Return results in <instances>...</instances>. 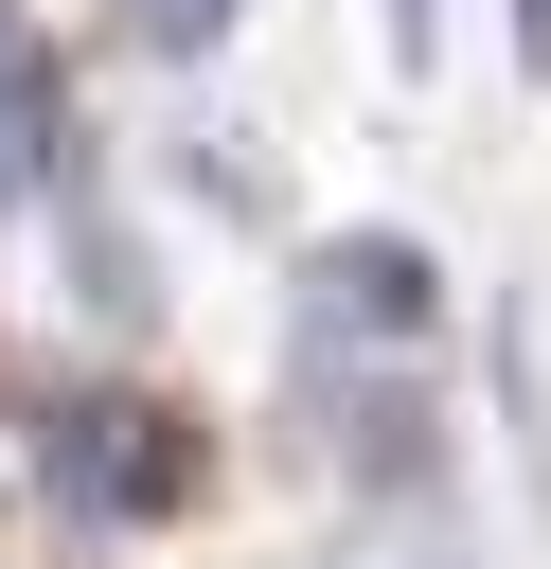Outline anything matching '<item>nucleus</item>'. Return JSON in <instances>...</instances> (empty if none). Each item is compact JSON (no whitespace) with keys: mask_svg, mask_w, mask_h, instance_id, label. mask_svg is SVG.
<instances>
[{"mask_svg":"<svg viewBox=\"0 0 551 569\" xmlns=\"http://www.w3.org/2000/svg\"><path fill=\"white\" fill-rule=\"evenodd\" d=\"M178 480H196L178 409H142V391H53V409H36V498H53L71 533H142V516H178Z\"/></svg>","mask_w":551,"mask_h":569,"instance_id":"obj_1","label":"nucleus"},{"mask_svg":"<svg viewBox=\"0 0 551 569\" xmlns=\"http://www.w3.org/2000/svg\"><path fill=\"white\" fill-rule=\"evenodd\" d=\"M444 320V267L409 231H320L302 249V356H409Z\"/></svg>","mask_w":551,"mask_h":569,"instance_id":"obj_2","label":"nucleus"},{"mask_svg":"<svg viewBox=\"0 0 551 569\" xmlns=\"http://www.w3.org/2000/svg\"><path fill=\"white\" fill-rule=\"evenodd\" d=\"M320 373V409H338V480L355 498H444V409H427V373H338V356H302Z\"/></svg>","mask_w":551,"mask_h":569,"instance_id":"obj_3","label":"nucleus"},{"mask_svg":"<svg viewBox=\"0 0 551 569\" xmlns=\"http://www.w3.org/2000/svg\"><path fill=\"white\" fill-rule=\"evenodd\" d=\"M89 124H71V89H53V36L36 18H0V231L53 196V160H71Z\"/></svg>","mask_w":551,"mask_h":569,"instance_id":"obj_4","label":"nucleus"},{"mask_svg":"<svg viewBox=\"0 0 551 569\" xmlns=\"http://www.w3.org/2000/svg\"><path fill=\"white\" fill-rule=\"evenodd\" d=\"M231 18H249V0H124V36H142V53H160V71H196V53H213V36H231Z\"/></svg>","mask_w":551,"mask_h":569,"instance_id":"obj_5","label":"nucleus"},{"mask_svg":"<svg viewBox=\"0 0 551 569\" xmlns=\"http://www.w3.org/2000/svg\"><path fill=\"white\" fill-rule=\"evenodd\" d=\"M391 53L427 71V53H444V0H391Z\"/></svg>","mask_w":551,"mask_h":569,"instance_id":"obj_6","label":"nucleus"},{"mask_svg":"<svg viewBox=\"0 0 551 569\" xmlns=\"http://www.w3.org/2000/svg\"><path fill=\"white\" fill-rule=\"evenodd\" d=\"M515 71H551V0H515Z\"/></svg>","mask_w":551,"mask_h":569,"instance_id":"obj_7","label":"nucleus"}]
</instances>
